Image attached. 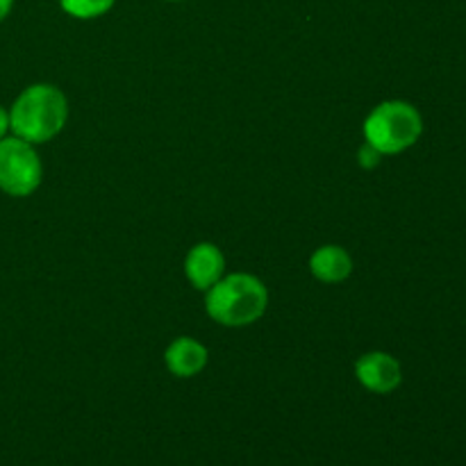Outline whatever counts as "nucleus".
Returning a JSON list of instances; mask_svg holds the SVG:
<instances>
[{"label":"nucleus","mask_w":466,"mask_h":466,"mask_svg":"<svg viewBox=\"0 0 466 466\" xmlns=\"http://www.w3.org/2000/svg\"><path fill=\"white\" fill-rule=\"evenodd\" d=\"M68 121V100L55 85H30L9 107V132L30 144H46L64 130Z\"/></svg>","instance_id":"f257e3e1"},{"label":"nucleus","mask_w":466,"mask_h":466,"mask_svg":"<svg viewBox=\"0 0 466 466\" xmlns=\"http://www.w3.org/2000/svg\"><path fill=\"white\" fill-rule=\"evenodd\" d=\"M268 308V289L258 276L230 273L205 291L209 319L226 328H244L259 321Z\"/></svg>","instance_id":"f03ea898"},{"label":"nucleus","mask_w":466,"mask_h":466,"mask_svg":"<svg viewBox=\"0 0 466 466\" xmlns=\"http://www.w3.org/2000/svg\"><path fill=\"white\" fill-rule=\"evenodd\" d=\"M423 135V116L408 100H385L364 121L367 144L380 155H399L412 148Z\"/></svg>","instance_id":"7ed1b4c3"},{"label":"nucleus","mask_w":466,"mask_h":466,"mask_svg":"<svg viewBox=\"0 0 466 466\" xmlns=\"http://www.w3.org/2000/svg\"><path fill=\"white\" fill-rule=\"evenodd\" d=\"M44 177V164L35 144L18 137L0 139V191L14 198L32 196Z\"/></svg>","instance_id":"20e7f679"},{"label":"nucleus","mask_w":466,"mask_h":466,"mask_svg":"<svg viewBox=\"0 0 466 466\" xmlns=\"http://www.w3.org/2000/svg\"><path fill=\"white\" fill-rule=\"evenodd\" d=\"M355 378L364 390L373 394H391L403 382V369L394 355L385 350H371L355 362Z\"/></svg>","instance_id":"39448f33"},{"label":"nucleus","mask_w":466,"mask_h":466,"mask_svg":"<svg viewBox=\"0 0 466 466\" xmlns=\"http://www.w3.org/2000/svg\"><path fill=\"white\" fill-rule=\"evenodd\" d=\"M185 273L191 287L208 291L226 273V258H223L221 248L217 244H209V241H200V244L191 246L185 259Z\"/></svg>","instance_id":"423d86ee"},{"label":"nucleus","mask_w":466,"mask_h":466,"mask_svg":"<svg viewBox=\"0 0 466 466\" xmlns=\"http://www.w3.org/2000/svg\"><path fill=\"white\" fill-rule=\"evenodd\" d=\"M209 353L198 339L194 337H177L168 344L167 353H164V362L167 369L176 378H194L208 367Z\"/></svg>","instance_id":"0eeeda50"},{"label":"nucleus","mask_w":466,"mask_h":466,"mask_svg":"<svg viewBox=\"0 0 466 466\" xmlns=\"http://www.w3.org/2000/svg\"><path fill=\"white\" fill-rule=\"evenodd\" d=\"M309 271L319 282L337 285L353 273V258L349 255V250L337 244L321 246L309 258Z\"/></svg>","instance_id":"6e6552de"},{"label":"nucleus","mask_w":466,"mask_h":466,"mask_svg":"<svg viewBox=\"0 0 466 466\" xmlns=\"http://www.w3.org/2000/svg\"><path fill=\"white\" fill-rule=\"evenodd\" d=\"M59 7L77 21H94L105 16L116 0H57Z\"/></svg>","instance_id":"1a4fd4ad"},{"label":"nucleus","mask_w":466,"mask_h":466,"mask_svg":"<svg viewBox=\"0 0 466 466\" xmlns=\"http://www.w3.org/2000/svg\"><path fill=\"white\" fill-rule=\"evenodd\" d=\"M380 159H382V155L378 153L371 144H364L358 153L360 167H364V168H376L378 164H380Z\"/></svg>","instance_id":"9d476101"},{"label":"nucleus","mask_w":466,"mask_h":466,"mask_svg":"<svg viewBox=\"0 0 466 466\" xmlns=\"http://www.w3.org/2000/svg\"><path fill=\"white\" fill-rule=\"evenodd\" d=\"M9 132V109H5L0 105V139H5Z\"/></svg>","instance_id":"9b49d317"},{"label":"nucleus","mask_w":466,"mask_h":466,"mask_svg":"<svg viewBox=\"0 0 466 466\" xmlns=\"http://www.w3.org/2000/svg\"><path fill=\"white\" fill-rule=\"evenodd\" d=\"M12 7H14V0H0V23L12 14Z\"/></svg>","instance_id":"f8f14e48"},{"label":"nucleus","mask_w":466,"mask_h":466,"mask_svg":"<svg viewBox=\"0 0 466 466\" xmlns=\"http://www.w3.org/2000/svg\"><path fill=\"white\" fill-rule=\"evenodd\" d=\"M167 3H182V0H167Z\"/></svg>","instance_id":"ddd939ff"}]
</instances>
